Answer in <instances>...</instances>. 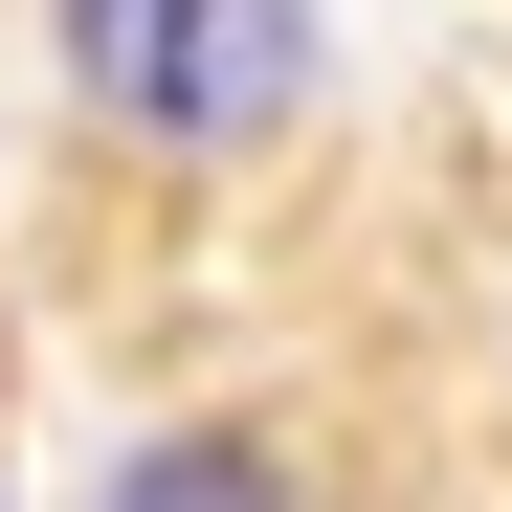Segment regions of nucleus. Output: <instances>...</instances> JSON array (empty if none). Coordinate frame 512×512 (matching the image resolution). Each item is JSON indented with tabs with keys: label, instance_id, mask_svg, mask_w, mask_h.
Wrapping results in <instances>:
<instances>
[{
	"label": "nucleus",
	"instance_id": "1",
	"mask_svg": "<svg viewBox=\"0 0 512 512\" xmlns=\"http://www.w3.org/2000/svg\"><path fill=\"white\" fill-rule=\"evenodd\" d=\"M67 67L134 134H268L290 112V0H67Z\"/></svg>",
	"mask_w": 512,
	"mask_h": 512
},
{
	"label": "nucleus",
	"instance_id": "2",
	"mask_svg": "<svg viewBox=\"0 0 512 512\" xmlns=\"http://www.w3.org/2000/svg\"><path fill=\"white\" fill-rule=\"evenodd\" d=\"M112 512H268V468L245 446H156V468H112Z\"/></svg>",
	"mask_w": 512,
	"mask_h": 512
}]
</instances>
